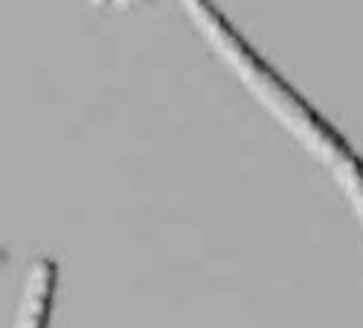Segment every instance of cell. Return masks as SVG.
Returning a JSON list of instances; mask_svg holds the SVG:
<instances>
[{"label": "cell", "mask_w": 363, "mask_h": 328, "mask_svg": "<svg viewBox=\"0 0 363 328\" xmlns=\"http://www.w3.org/2000/svg\"><path fill=\"white\" fill-rule=\"evenodd\" d=\"M180 6L195 23V29L203 35V41L221 55L227 67L247 84V91L274 113L279 123L308 148L314 157H320L331 171H337L354 152L346 142V137L323 119V113L299 96L294 87L270 67L264 58L245 41V35L224 18V12L213 0H180Z\"/></svg>", "instance_id": "cell-1"}, {"label": "cell", "mask_w": 363, "mask_h": 328, "mask_svg": "<svg viewBox=\"0 0 363 328\" xmlns=\"http://www.w3.org/2000/svg\"><path fill=\"white\" fill-rule=\"evenodd\" d=\"M55 293H58V264L50 256H41L26 267L12 328H50Z\"/></svg>", "instance_id": "cell-2"}, {"label": "cell", "mask_w": 363, "mask_h": 328, "mask_svg": "<svg viewBox=\"0 0 363 328\" xmlns=\"http://www.w3.org/2000/svg\"><path fill=\"white\" fill-rule=\"evenodd\" d=\"M335 174H337V181H340L343 192L349 195V200H352V206H354L357 218L363 221V160H360L357 154H352Z\"/></svg>", "instance_id": "cell-3"}, {"label": "cell", "mask_w": 363, "mask_h": 328, "mask_svg": "<svg viewBox=\"0 0 363 328\" xmlns=\"http://www.w3.org/2000/svg\"><path fill=\"white\" fill-rule=\"evenodd\" d=\"M116 9H131V6H140V4H151V0H111Z\"/></svg>", "instance_id": "cell-4"}, {"label": "cell", "mask_w": 363, "mask_h": 328, "mask_svg": "<svg viewBox=\"0 0 363 328\" xmlns=\"http://www.w3.org/2000/svg\"><path fill=\"white\" fill-rule=\"evenodd\" d=\"M6 259H9V253H6L4 247H0V264H6Z\"/></svg>", "instance_id": "cell-5"}, {"label": "cell", "mask_w": 363, "mask_h": 328, "mask_svg": "<svg viewBox=\"0 0 363 328\" xmlns=\"http://www.w3.org/2000/svg\"><path fill=\"white\" fill-rule=\"evenodd\" d=\"M87 4H94V6H102V4H111V0H87Z\"/></svg>", "instance_id": "cell-6"}]
</instances>
